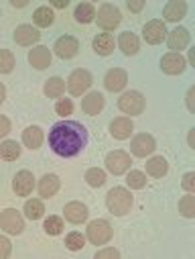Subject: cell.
Returning a JSON list of instances; mask_svg holds the SVG:
<instances>
[{
  "label": "cell",
  "mask_w": 195,
  "mask_h": 259,
  "mask_svg": "<svg viewBox=\"0 0 195 259\" xmlns=\"http://www.w3.org/2000/svg\"><path fill=\"white\" fill-rule=\"evenodd\" d=\"M55 7H57V9H63V7H68V0H65V3H55Z\"/></svg>",
  "instance_id": "bcb514c9"
},
{
  "label": "cell",
  "mask_w": 195,
  "mask_h": 259,
  "mask_svg": "<svg viewBox=\"0 0 195 259\" xmlns=\"http://www.w3.org/2000/svg\"><path fill=\"white\" fill-rule=\"evenodd\" d=\"M118 45H120V49H122L126 55H135V53L139 51V37H137L135 33L126 31V33H122V35H120Z\"/></svg>",
  "instance_id": "d4e9b609"
},
{
  "label": "cell",
  "mask_w": 195,
  "mask_h": 259,
  "mask_svg": "<svg viewBox=\"0 0 195 259\" xmlns=\"http://www.w3.org/2000/svg\"><path fill=\"white\" fill-rule=\"evenodd\" d=\"M106 206L112 214L124 217L126 212H130V208H133V194H130L126 188H112L106 196Z\"/></svg>",
  "instance_id": "7a4b0ae2"
},
{
  "label": "cell",
  "mask_w": 195,
  "mask_h": 259,
  "mask_svg": "<svg viewBox=\"0 0 195 259\" xmlns=\"http://www.w3.org/2000/svg\"><path fill=\"white\" fill-rule=\"evenodd\" d=\"M63 214H65V219H68L70 223L80 225V223H84L88 219V206L82 204V202H70V204H65Z\"/></svg>",
  "instance_id": "e0dca14e"
},
{
  "label": "cell",
  "mask_w": 195,
  "mask_h": 259,
  "mask_svg": "<svg viewBox=\"0 0 195 259\" xmlns=\"http://www.w3.org/2000/svg\"><path fill=\"white\" fill-rule=\"evenodd\" d=\"M106 167L110 174L114 176H120L124 171H128L130 167V155L126 151H112L106 155Z\"/></svg>",
  "instance_id": "9c48e42d"
},
{
  "label": "cell",
  "mask_w": 195,
  "mask_h": 259,
  "mask_svg": "<svg viewBox=\"0 0 195 259\" xmlns=\"http://www.w3.org/2000/svg\"><path fill=\"white\" fill-rule=\"evenodd\" d=\"M181 186H183V190H187V192H193V190H195V174H193V171L185 174V176H183V182H181Z\"/></svg>",
  "instance_id": "f35d334b"
},
{
  "label": "cell",
  "mask_w": 195,
  "mask_h": 259,
  "mask_svg": "<svg viewBox=\"0 0 195 259\" xmlns=\"http://www.w3.org/2000/svg\"><path fill=\"white\" fill-rule=\"evenodd\" d=\"M179 212L187 219H193L195 217V196H191V194H187V196H183L179 200Z\"/></svg>",
  "instance_id": "1f68e13d"
},
{
  "label": "cell",
  "mask_w": 195,
  "mask_h": 259,
  "mask_svg": "<svg viewBox=\"0 0 195 259\" xmlns=\"http://www.w3.org/2000/svg\"><path fill=\"white\" fill-rule=\"evenodd\" d=\"M43 229H45V233H49V235H61V231H63V219H59V217H49V219L45 221Z\"/></svg>",
  "instance_id": "8d00e7d4"
},
{
  "label": "cell",
  "mask_w": 195,
  "mask_h": 259,
  "mask_svg": "<svg viewBox=\"0 0 195 259\" xmlns=\"http://www.w3.org/2000/svg\"><path fill=\"white\" fill-rule=\"evenodd\" d=\"M185 15H187V3H183V0H171V3L163 9L165 21H171V23L181 21Z\"/></svg>",
  "instance_id": "d6986e66"
},
{
  "label": "cell",
  "mask_w": 195,
  "mask_h": 259,
  "mask_svg": "<svg viewBox=\"0 0 195 259\" xmlns=\"http://www.w3.org/2000/svg\"><path fill=\"white\" fill-rule=\"evenodd\" d=\"M169 169V163L165 157H153L147 161V171L153 176V178H163Z\"/></svg>",
  "instance_id": "484cf974"
},
{
  "label": "cell",
  "mask_w": 195,
  "mask_h": 259,
  "mask_svg": "<svg viewBox=\"0 0 195 259\" xmlns=\"http://www.w3.org/2000/svg\"><path fill=\"white\" fill-rule=\"evenodd\" d=\"M21 155V145L17 141H5L0 145V157L7 159V161H15Z\"/></svg>",
  "instance_id": "f1b7e54d"
},
{
  "label": "cell",
  "mask_w": 195,
  "mask_h": 259,
  "mask_svg": "<svg viewBox=\"0 0 195 259\" xmlns=\"http://www.w3.org/2000/svg\"><path fill=\"white\" fill-rule=\"evenodd\" d=\"M90 86H92V74L88 70H76V72H72V76L68 80V90L74 96L84 94Z\"/></svg>",
  "instance_id": "52a82bcc"
},
{
  "label": "cell",
  "mask_w": 195,
  "mask_h": 259,
  "mask_svg": "<svg viewBox=\"0 0 195 259\" xmlns=\"http://www.w3.org/2000/svg\"><path fill=\"white\" fill-rule=\"evenodd\" d=\"M0 227H3L7 233H11V235H19L25 229V221H23L19 210L7 208V210L0 212Z\"/></svg>",
  "instance_id": "8992f818"
},
{
  "label": "cell",
  "mask_w": 195,
  "mask_h": 259,
  "mask_svg": "<svg viewBox=\"0 0 195 259\" xmlns=\"http://www.w3.org/2000/svg\"><path fill=\"white\" fill-rule=\"evenodd\" d=\"M39 39H41V33H39L37 29H33L31 25H21V27H17V31H15V41H17L19 45H23V47L37 43Z\"/></svg>",
  "instance_id": "ac0fdd59"
},
{
  "label": "cell",
  "mask_w": 195,
  "mask_h": 259,
  "mask_svg": "<svg viewBox=\"0 0 195 259\" xmlns=\"http://www.w3.org/2000/svg\"><path fill=\"white\" fill-rule=\"evenodd\" d=\"M133 128H135L133 120L126 118V116L114 118V120L110 122V133H112V137H116V139H128L130 133H133Z\"/></svg>",
  "instance_id": "2e32d148"
},
{
  "label": "cell",
  "mask_w": 195,
  "mask_h": 259,
  "mask_svg": "<svg viewBox=\"0 0 195 259\" xmlns=\"http://www.w3.org/2000/svg\"><path fill=\"white\" fill-rule=\"evenodd\" d=\"M33 186H35V178L31 171L23 169L15 176V182H13V188L17 192V196H29V194L33 192Z\"/></svg>",
  "instance_id": "4fadbf2b"
},
{
  "label": "cell",
  "mask_w": 195,
  "mask_h": 259,
  "mask_svg": "<svg viewBox=\"0 0 195 259\" xmlns=\"http://www.w3.org/2000/svg\"><path fill=\"white\" fill-rule=\"evenodd\" d=\"M96 21H98V27L104 29V31H114L120 21H122V15L118 11V7L114 5H102L96 13Z\"/></svg>",
  "instance_id": "3957f363"
},
{
  "label": "cell",
  "mask_w": 195,
  "mask_h": 259,
  "mask_svg": "<svg viewBox=\"0 0 195 259\" xmlns=\"http://www.w3.org/2000/svg\"><path fill=\"white\" fill-rule=\"evenodd\" d=\"M88 145V131L82 122L61 120L51 126L49 131V147L59 157H76Z\"/></svg>",
  "instance_id": "6da1fadb"
},
{
  "label": "cell",
  "mask_w": 195,
  "mask_h": 259,
  "mask_svg": "<svg viewBox=\"0 0 195 259\" xmlns=\"http://www.w3.org/2000/svg\"><path fill=\"white\" fill-rule=\"evenodd\" d=\"M118 108L122 112L130 114V116H133V114H141L145 110V96L141 92H137V90H130V92H126V94L120 96Z\"/></svg>",
  "instance_id": "277c9868"
},
{
  "label": "cell",
  "mask_w": 195,
  "mask_h": 259,
  "mask_svg": "<svg viewBox=\"0 0 195 259\" xmlns=\"http://www.w3.org/2000/svg\"><path fill=\"white\" fill-rule=\"evenodd\" d=\"M9 131H11V120L7 116H0V137L9 135Z\"/></svg>",
  "instance_id": "b9f144b4"
},
{
  "label": "cell",
  "mask_w": 195,
  "mask_h": 259,
  "mask_svg": "<svg viewBox=\"0 0 195 259\" xmlns=\"http://www.w3.org/2000/svg\"><path fill=\"white\" fill-rule=\"evenodd\" d=\"M74 17H76L78 23H92L96 19V9L92 5H88V3H82V5L76 7V15Z\"/></svg>",
  "instance_id": "83f0119b"
},
{
  "label": "cell",
  "mask_w": 195,
  "mask_h": 259,
  "mask_svg": "<svg viewBox=\"0 0 195 259\" xmlns=\"http://www.w3.org/2000/svg\"><path fill=\"white\" fill-rule=\"evenodd\" d=\"M65 245H68L70 251H80L86 245V239H84L82 233H70L68 237H65Z\"/></svg>",
  "instance_id": "d590c367"
},
{
  "label": "cell",
  "mask_w": 195,
  "mask_h": 259,
  "mask_svg": "<svg viewBox=\"0 0 195 259\" xmlns=\"http://www.w3.org/2000/svg\"><path fill=\"white\" fill-rule=\"evenodd\" d=\"M167 43H169V49H173V53H175V51L185 49V47L189 45V31H187V29H183V27L173 29V31L169 33Z\"/></svg>",
  "instance_id": "ffe728a7"
},
{
  "label": "cell",
  "mask_w": 195,
  "mask_h": 259,
  "mask_svg": "<svg viewBox=\"0 0 195 259\" xmlns=\"http://www.w3.org/2000/svg\"><path fill=\"white\" fill-rule=\"evenodd\" d=\"M94 51L98 55H110L114 51V37L110 33H100L94 39Z\"/></svg>",
  "instance_id": "603a6c76"
},
{
  "label": "cell",
  "mask_w": 195,
  "mask_h": 259,
  "mask_svg": "<svg viewBox=\"0 0 195 259\" xmlns=\"http://www.w3.org/2000/svg\"><path fill=\"white\" fill-rule=\"evenodd\" d=\"M15 68V55L9 49H0V72L9 74Z\"/></svg>",
  "instance_id": "e575fe53"
},
{
  "label": "cell",
  "mask_w": 195,
  "mask_h": 259,
  "mask_svg": "<svg viewBox=\"0 0 195 259\" xmlns=\"http://www.w3.org/2000/svg\"><path fill=\"white\" fill-rule=\"evenodd\" d=\"M86 182H88L92 188H100V186H104V182H106V174H104L102 169H98V167H92V169L86 171Z\"/></svg>",
  "instance_id": "836d02e7"
},
{
  "label": "cell",
  "mask_w": 195,
  "mask_h": 259,
  "mask_svg": "<svg viewBox=\"0 0 195 259\" xmlns=\"http://www.w3.org/2000/svg\"><path fill=\"white\" fill-rule=\"evenodd\" d=\"M126 184L130 190H143L147 186V176L143 171H130L126 176Z\"/></svg>",
  "instance_id": "d6a6232c"
},
{
  "label": "cell",
  "mask_w": 195,
  "mask_h": 259,
  "mask_svg": "<svg viewBox=\"0 0 195 259\" xmlns=\"http://www.w3.org/2000/svg\"><path fill=\"white\" fill-rule=\"evenodd\" d=\"M126 82H128V76H126V72L120 70V68L110 70V72L106 74V78H104V86H106V90H110V92H120V90L126 86Z\"/></svg>",
  "instance_id": "9a60e30c"
},
{
  "label": "cell",
  "mask_w": 195,
  "mask_h": 259,
  "mask_svg": "<svg viewBox=\"0 0 195 259\" xmlns=\"http://www.w3.org/2000/svg\"><path fill=\"white\" fill-rule=\"evenodd\" d=\"M43 212H45V206H43L41 200H27V202H25V214H27L31 221L41 219Z\"/></svg>",
  "instance_id": "4dcf8cb0"
},
{
  "label": "cell",
  "mask_w": 195,
  "mask_h": 259,
  "mask_svg": "<svg viewBox=\"0 0 195 259\" xmlns=\"http://www.w3.org/2000/svg\"><path fill=\"white\" fill-rule=\"evenodd\" d=\"M108 257L116 259V257H120V251L114 249V247H110V249H102V251L96 253V259H108Z\"/></svg>",
  "instance_id": "ab89813d"
},
{
  "label": "cell",
  "mask_w": 195,
  "mask_h": 259,
  "mask_svg": "<svg viewBox=\"0 0 195 259\" xmlns=\"http://www.w3.org/2000/svg\"><path fill=\"white\" fill-rule=\"evenodd\" d=\"M189 147H191V149H193V131H191V133H189Z\"/></svg>",
  "instance_id": "7dc6e473"
},
{
  "label": "cell",
  "mask_w": 195,
  "mask_h": 259,
  "mask_svg": "<svg viewBox=\"0 0 195 259\" xmlns=\"http://www.w3.org/2000/svg\"><path fill=\"white\" fill-rule=\"evenodd\" d=\"M5 98H7V88H5L3 84H0V104L5 102Z\"/></svg>",
  "instance_id": "f6af8a7d"
},
{
  "label": "cell",
  "mask_w": 195,
  "mask_h": 259,
  "mask_svg": "<svg viewBox=\"0 0 195 259\" xmlns=\"http://www.w3.org/2000/svg\"><path fill=\"white\" fill-rule=\"evenodd\" d=\"M165 35H167L165 23H163V21H159V19L149 21V23L143 27V37H145V41H147V43H151V45L161 43V41L165 39Z\"/></svg>",
  "instance_id": "8fae6325"
},
{
  "label": "cell",
  "mask_w": 195,
  "mask_h": 259,
  "mask_svg": "<svg viewBox=\"0 0 195 259\" xmlns=\"http://www.w3.org/2000/svg\"><path fill=\"white\" fill-rule=\"evenodd\" d=\"M23 143L29 149H39L43 143V131L41 126H29L27 131H23Z\"/></svg>",
  "instance_id": "cb8c5ba5"
},
{
  "label": "cell",
  "mask_w": 195,
  "mask_h": 259,
  "mask_svg": "<svg viewBox=\"0 0 195 259\" xmlns=\"http://www.w3.org/2000/svg\"><path fill=\"white\" fill-rule=\"evenodd\" d=\"M82 108H84V112H86V114H90V116L100 114V112H102V108H104V96H102L100 92H90V94L84 98Z\"/></svg>",
  "instance_id": "7402d4cb"
},
{
  "label": "cell",
  "mask_w": 195,
  "mask_h": 259,
  "mask_svg": "<svg viewBox=\"0 0 195 259\" xmlns=\"http://www.w3.org/2000/svg\"><path fill=\"white\" fill-rule=\"evenodd\" d=\"M55 112H57L59 116H68V114H72V112H74V102H72L70 98L59 100V102L55 104Z\"/></svg>",
  "instance_id": "74e56055"
},
{
  "label": "cell",
  "mask_w": 195,
  "mask_h": 259,
  "mask_svg": "<svg viewBox=\"0 0 195 259\" xmlns=\"http://www.w3.org/2000/svg\"><path fill=\"white\" fill-rule=\"evenodd\" d=\"M88 239L94 245H106L112 239V227L108 221H92L88 225Z\"/></svg>",
  "instance_id": "5b68a950"
},
{
  "label": "cell",
  "mask_w": 195,
  "mask_h": 259,
  "mask_svg": "<svg viewBox=\"0 0 195 259\" xmlns=\"http://www.w3.org/2000/svg\"><path fill=\"white\" fill-rule=\"evenodd\" d=\"M55 53L61 57V59H72V57H76L78 55V51H80V43H78V39L76 37H72V35H63V37H59L57 41H55Z\"/></svg>",
  "instance_id": "ba28073f"
},
{
  "label": "cell",
  "mask_w": 195,
  "mask_h": 259,
  "mask_svg": "<svg viewBox=\"0 0 195 259\" xmlns=\"http://www.w3.org/2000/svg\"><path fill=\"white\" fill-rule=\"evenodd\" d=\"M65 92V82L61 80V78H51V80H47V84H45V94L49 96V98H57V96H61Z\"/></svg>",
  "instance_id": "f546056e"
},
{
  "label": "cell",
  "mask_w": 195,
  "mask_h": 259,
  "mask_svg": "<svg viewBox=\"0 0 195 259\" xmlns=\"http://www.w3.org/2000/svg\"><path fill=\"white\" fill-rule=\"evenodd\" d=\"M193 94H195V88H189V92H187V108L191 112L195 110V106H193Z\"/></svg>",
  "instance_id": "7bdbcfd3"
},
{
  "label": "cell",
  "mask_w": 195,
  "mask_h": 259,
  "mask_svg": "<svg viewBox=\"0 0 195 259\" xmlns=\"http://www.w3.org/2000/svg\"><path fill=\"white\" fill-rule=\"evenodd\" d=\"M33 21H35L37 27H49V25H53L55 15H53V11H51L49 7H39V9L33 13Z\"/></svg>",
  "instance_id": "4316f807"
},
{
  "label": "cell",
  "mask_w": 195,
  "mask_h": 259,
  "mask_svg": "<svg viewBox=\"0 0 195 259\" xmlns=\"http://www.w3.org/2000/svg\"><path fill=\"white\" fill-rule=\"evenodd\" d=\"M29 61H31V66L37 68V70H45L51 66V49L45 47V45H39L35 49H31L29 53Z\"/></svg>",
  "instance_id": "5bb4252c"
},
{
  "label": "cell",
  "mask_w": 195,
  "mask_h": 259,
  "mask_svg": "<svg viewBox=\"0 0 195 259\" xmlns=\"http://www.w3.org/2000/svg\"><path fill=\"white\" fill-rule=\"evenodd\" d=\"M155 149H157L155 139H153L151 135H147V133L137 135V137L133 139V143H130V151H133L137 157H147V155H151Z\"/></svg>",
  "instance_id": "30bf717a"
},
{
  "label": "cell",
  "mask_w": 195,
  "mask_h": 259,
  "mask_svg": "<svg viewBox=\"0 0 195 259\" xmlns=\"http://www.w3.org/2000/svg\"><path fill=\"white\" fill-rule=\"evenodd\" d=\"M187 68V63L183 59L181 53H167L163 59H161V70L169 76H177V74H183V70Z\"/></svg>",
  "instance_id": "7c38bea8"
},
{
  "label": "cell",
  "mask_w": 195,
  "mask_h": 259,
  "mask_svg": "<svg viewBox=\"0 0 195 259\" xmlns=\"http://www.w3.org/2000/svg\"><path fill=\"white\" fill-rule=\"evenodd\" d=\"M11 251H13V247H11V241H9L7 237H0V259L9 257V255H11Z\"/></svg>",
  "instance_id": "60d3db41"
},
{
  "label": "cell",
  "mask_w": 195,
  "mask_h": 259,
  "mask_svg": "<svg viewBox=\"0 0 195 259\" xmlns=\"http://www.w3.org/2000/svg\"><path fill=\"white\" fill-rule=\"evenodd\" d=\"M59 186H61V180L55 174H47L39 182V194L43 198H51V196H55V194H57Z\"/></svg>",
  "instance_id": "44dd1931"
},
{
  "label": "cell",
  "mask_w": 195,
  "mask_h": 259,
  "mask_svg": "<svg viewBox=\"0 0 195 259\" xmlns=\"http://www.w3.org/2000/svg\"><path fill=\"white\" fill-rule=\"evenodd\" d=\"M143 7H145V3H128V9H130V11H135V13L143 11Z\"/></svg>",
  "instance_id": "ee69618b"
}]
</instances>
